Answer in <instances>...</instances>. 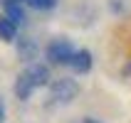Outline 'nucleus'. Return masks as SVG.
I'll use <instances>...</instances> for the list:
<instances>
[{
	"label": "nucleus",
	"mask_w": 131,
	"mask_h": 123,
	"mask_svg": "<svg viewBox=\"0 0 131 123\" xmlns=\"http://www.w3.org/2000/svg\"><path fill=\"white\" fill-rule=\"evenodd\" d=\"M72 54H74V47H72L69 39H64V37H57V39H52V42L45 47V57H47V62L54 64V66L69 64Z\"/></svg>",
	"instance_id": "nucleus-1"
},
{
	"label": "nucleus",
	"mask_w": 131,
	"mask_h": 123,
	"mask_svg": "<svg viewBox=\"0 0 131 123\" xmlns=\"http://www.w3.org/2000/svg\"><path fill=\"white\" fill-rule=\"evenodd\" d=\"M79 94V84L74 79H57L50 84V96L54 99L57 103H69L77 99Z\"/></svg>",
	"instance_id": "nucleus-2"
},
{
	"label": "nucleus",
	"mask_w": 131,
	"mask_h": 123,
	"mask_svg": "<svg viewBox=\"0 0 131 123\" xmlns=\"http://www.w3.org/2000/svg\"><path fill=\"white\" fill-rule=\"evenodd\" d=\"M25 74H27V79L32 81V86H35V89L50 86V69H47L45 64H37V62H32V64L25 69Z\"/></svg>",
	"instance_id": "nucleus-3"
},
{
	"label": "nucleus",
	"mask_w": 131,
	"mask_h": 123,
	"mask_svg": "<svg viewBox=\"0 0 131 123\" xmlns=\"http://www.w3.org/2000/svg\"><path fill=\"white\" fill-rule=\"evenodd\" d=\"M92 64H94V57H92V52H89V49H74L72 59H69L72 72L87 74V72H92Z\"/></svg>",
	"instance_id": "nucleus-4"
},
{
	"label": "nucleus",
	"mask_w": 131,
	"mask_h": 123,
	"mask_svg": "<svg viewBox=\"0 0 131 123\" xmlns=\"http://www.w3.org/2000/svg\"><path fill=\"white\" fill-rule=\"evenodd\" d=\"M0 39L3 42H17V25L7 20L5 15H0Z\"/></svg>",
	"instance_id": "nucleus-5"
},
{
	"label": "nucleus",
	"mask_w": 131,
	"mask_h": 123,
	"mask_svg": "<svg viewBox=\"0 0 131 123\" xmlns=\"http://www.w3.org/2000/svg\"><path fill=\"white\" fill-rule=\"evenodd\" d=\"M32 91H35L32 81L27 79V74H25V72H20V76H17V81H15V94H17V99L27 101L30 96H32Z\"/></svg>",
	"instance_id": "nucleus-6"
},
{
	"label": "nucleus",
	"mask_w": 131,
	"mask_h": 123,
	"mask_svg": "<svg viewBox=\"0 0 131 123\" xmlns=\"http://www.w3.org/2000/svg\"><path fill=\"white\" fill-rule=\"evenodd\" d=\"M3 7H5V17L7 20H13L17 27H20L22 22H25V10H22V3H3Z\"/></svg>",
	"instance_id": "nucleus-7"
},
{
	"label": "nucleus",
	"mask_w": 131,
	"mask_h": 123,
	"mask_svg": "<svg viewBox=\"0 0 131 123\" xmlns=\"http://www.w3.org/2000/svg\"><path fill=\"white\" fill-rule=\"evenodd\" d=\"M17 52H20V59L22 62H32V59L37 57V44L32 42V39H17Z\"/></svg>",
	"instance_id": "nucleus-8"
},
{
	"label": "nucleus",
	"mask_w": 131,
	"mask_h": 123,
	"mask_svg": "<svg viewBox=\"0 0 131 123\" xmlns=\"http://www.w3.org/2000/svg\"><path fill=\"white\" fill-rule=\"evenodd\" d=\"M27 7L32 10H52V7L57 5V0H22Z\"/></svg>",
	"instance_id": "nucleus-9"
},
{
	"label": "nucleus",
	"mask_w": 131,
	"mask_h": 123,
	"mask_svg": "<svg viewBox=\"0 0 131 123\" xmlns=\"http://www.w3.org/2000/svg\"><path fill=\"white\" fill-rule=\"evenodd\" d=\"M5 121V106H3V101H0V123Z\"/></svg>",
	"instance_id": "nucleus-10"
},
{
	"label": "nucleus",
	"mask_w": 131,
	"mask_h": 123,
	"mask_svg": "<svg viewBox=\"0 0 131 123\" xmlns=\"http://www.w3.org/2000/svg\"><path fill=\"white\" fill-rule=\"evenodd\" d=\"M129 74H131V62H129V64L124 66V76H129Z\"/></svg>",
	"instance_id": "nucleus-11"
},
{
	"label": "nucleus",
	"mask_w": 131,
	"mask_h": 123,
	"mask_svg": "<svg viewBox=\"0 0 131 123\" xmlns=\"http://www.w3.org/2000/svg\"><path fill=\"white\" fill-rule=\"evenodd\" d=\"M84 123H99V121H94V118H84Z\"/></svg>",
	"instance_id": "nucleus-12"
}]
</instances>
